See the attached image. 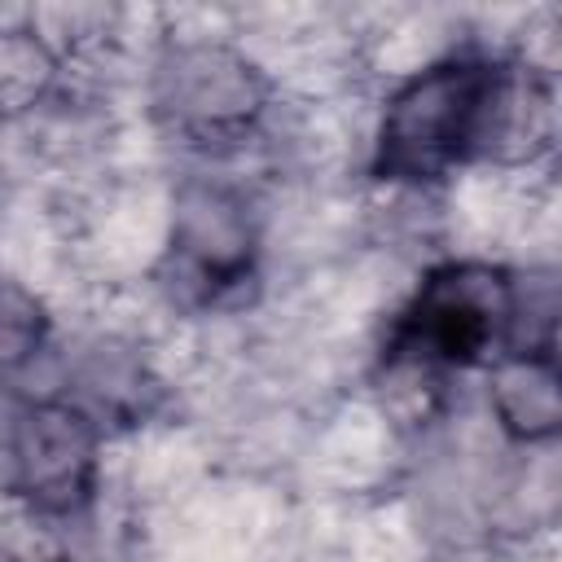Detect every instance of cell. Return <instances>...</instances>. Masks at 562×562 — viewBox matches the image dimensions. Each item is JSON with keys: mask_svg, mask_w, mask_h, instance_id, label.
Here are the masks:
<instances>
[{"mask_svg": "<svg viewBox=\"0 0 562 562\" xmlns=\"http://www.w3.org/2000/svg\"><path fill=\"white\" fill-rule=\"evenodd\" d=\"M544 97L531 83L509 79L487 57H443L417 70L386 101L378 127V176L400 184H430L461 162L492 154L522 132V119H540Z\"/></svg>", "mask_w": 562, "mask_h": 562, "instance_id": "6da1fadb", "label": "cell"}, {"mask_svg": "<svg viewBox=\"0 0 562 562\" xmlns=\"http://www.w3.org/2000/svg\"><path fill=\"white\" fill-rule=\"evenodd\" d=\"M518 294L492 263H443L413 294L395 347L417 364H479L509 329Z\"/></svg>", "mask_w": 562, "mask_h": 562, "instance_id": "7a4b0ae2", "label": "cell"}, {"mask_svg": "<svg viewBox=\"0 0 562 562\" xmlns=\"http://www.w3.org/2000/svg\"><path fill=\"white\" fill-rule=\"evenodd\" d=\"M101 435L75 404H31L9 430L13 492L40 514H70L92 496Z\"/></svg>", "mask_w": 562, "mask_h": 562, "instance_id": "3957f363", "label": "cell"}, {"mask_svg": "<svg viewBox=\"0 0 562 562\" xmlns=\"http://www.w3.org/2000/svg\"><path fill=\"white\" fill-rule=\"evenodd\" d=\"M492 413L522 443H549L562 422V391L553 351H522L492 373Z\"/></svg>", "mask_w": 562, "mask_h": 562, "instance_id": "277c9868", "label": "cell"}, {"mask_svg": "<svg viewBox=\"0 0 562 562\" xmlns=\"http://www.w3.org/2000/svg\"><path fill=\"white\" fill-rule=\"evenodd\" d=\"M250 66L224 57L220 48H193L180 57L176 70V114L198 123V127H233L255 110V79L246 75Z\"/></svg>", "mask_w": 562, "mask_h": 562, "instance_id": "5b68a950", "label": "cell"}]
</instances>
